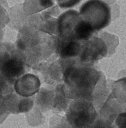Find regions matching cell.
Returning <instances> with one entry per match:
<instances>
[{
	"label": "cell",
	"mask_w": 126,
	"mask_h": 128,
	"mask_svg": "<svg viewBox=\"0 0 126 128\" xmlns=\"http://www.w3.org/2000/svg\"><path fill=\"white\" fill-rule=\"evenodd\" d=\"M24 72V59L20 54L14 52L0 55V75L8 82L13 83Z\"/></svg>",
	"instance_id": "277c9868"
},
{
	"label": "cell",
	"mask_w": 126,
	"mask_h": 128,
	"mask_svg": "<svg viewBox=\"0 0 126 128\" xmlns=\"http://www.w3.org/2000/svg\"><path fill=\"white\" fill-rule=\"evenodd\" d=\"M81 62H93L106 56L107 46L101 38L92 37L81 46Z\"/></svg>",
	"instance_id": "5b68a950"
},
{
	"label": "cell",
	"mask_w": 126,
	"mask_h": 128,
	"mask_svg": "<svg viewBox=\"0 0 126 128\" xmlns=\"http://www.w3.org/2000/svg\"><path fill=\"white\" fill-rule=\"evenodd\" d=\"M79 13L81 19L90 24L95 31L107 26L111 22V8L102 1H88L81 6Z\"/></svg>",
	"instance_id": "3957f363"
},
{
	"label": "cell",
	"mask_w": 126,
	"mask_h": 128,
	"mask_svg": "<svg viewBox=\"0 0 126 128\" xmlns=\"http://www.w3.org/2000/svg\"><path fill=\"white\" fill-rule=\"evenodd\" d=\"M101 72L89 66L70 64L63 73V79L69 87V95L76 99L83 98L91 102L93 93L102 80Z\"/></svg>",
	"instance_id": "6da1fadb"
},
{
	"label": "cell",
	"mask_w": 126,
	"mask_h": 128,
	"mask_svg": "<svg viewBox=\"0 0 126 128\" xmlns=\"http://www.w3.org/2000/svg\"><path fill=\"white\" fill-rule=\"evenodd\" d=\"M115 124V126L117 128H126V111L118 115Z\"/></svg>",
	"instance_id": "7c38bea8"
},
{
	"label": "cell",
	"mask_w": 126,
	"mask_h": 128,
	"mask_svg": "<svg viewBox=\"0 0 126 128\" xmlns=\"http://www.w3.org/2000/svg\"><path fill=\"white\" fill-rule=\"evenodd\" d=\"M81 46L77 41L59 38L57 42V54L62 59L76 57L80 54Z\"/></svg>",
	"instance_id": "ba28073f"
},
{
	"label": "cell",
	"mask_w": 126,
	"mask_h": 128,
	"mask_svg": "<svg viewBox=\"0 0 126 128\" xmlns=\"http://www.w3.org/2000/svg\"><path fill=\"white\" fill-rule=\"evenodd\" d=\"M80 19L79 13L76 10H68L61 15L57 22L59 38L73 40V31Z\"/></svg>",
	"instance_id": "8992f818"
},
{
	"label": "cell",
	"mask_w": 126,
	"mask_h": 128,
	"mask_svg": "<svg viewBox=\"0 0 126 128\" xmlns=\"http://www.w3.org/2000/svg\"><path fill=\"white\" fill-rule=\"evenodd\" d=\"M90 128H117L112 122L106 119H98L94 122Z\"/></svg>",
	"instance_id": "8fae6325"
},
{
	"label": "cell",
	"mask_w": 126,
	"mask_h": 128,
	"mask_svg": "<svg viewBox=\"0 0 126 128\" xmlns=\"http://www.w3.org/2000/svg\"><path fill=\"white\" fill-rule=\"evenodd\" d=\"M109 98H116L121 102H126V78L115 82L113 84V92Z\"/></svg>",
	"instance_id": "30bf717a"
},
{
	"label": "cell",
	"mask_w": 126,
	"mask_h": 128,
	"mask_svg": "<svg viewBox=\"0 0 126 128\" xmlns=\"http://www.w3.org/2000/svg\"><path fill=\"white\" fill-rule=\"evenodd\" d=\"M6 110L14 114L26 112L33 106V100L25 97H18L15 94H10L4 98Z\"/></svg>",
	"instance_id": "9c48e42d"
},
{
	"label": "cell",
	"mask_w": 126,
	"mask_h": 128,
	"mask_svg": "<svg viewBox=\"0 0 126 128\" xmlns=\"http://www.w3.org/2000/svg\"><path fill=\"white\" fill-rule=\"evenodd\" d=\"M6 107L5 104V102H4V98L0 96V116L4 114V113L6 112Z\"/></svg>",
	"instance_id": "4fadbf2b"
},
{
	"label": "cell",
	"mask_w": 126,
	"mask_h": 128,
	"mask_svg": "<svg viewBox=\"0 0 126 128\" xmlns=\"http://www.w3.org/2000/svg\"><path fill=\"white\" fill-rule=\"evenodd\" d=\"M97 112L92 102L79 98L70 103L66 118L71 128H90L96 120Z\"/></svg>",
	"instance_id": "7a4b0ae2"
},
{
	"label": "cell",
	"mask_w": 126,
	"mask_h": 128,
	"mask_svg": "<svg viewBox=\"0 0 126 128\" xmlns=\"http://www.w3.org/2000/svg\"><path fill=\"white\" fill-rule=\"evenodd\" d=\"M40 81L33 74H27L15 80L14 88L16 93L22 97L28 98L35 94L39 90Z\"/></svg>",
	"instance_id": "52a82bcc"
}]
</instances>
